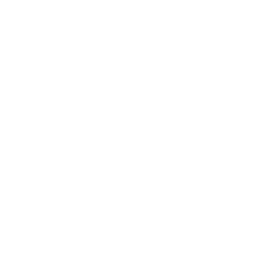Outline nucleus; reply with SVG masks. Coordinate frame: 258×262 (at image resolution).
Masks as SVG:
<instances>
[]
</instances>
